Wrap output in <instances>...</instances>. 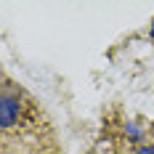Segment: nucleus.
Returning <instances> with one entry per match:
<instances>
[{
    "instance_id": "1",
    "label": "nucleus",
    "mask_w": 154,
    "mask_h": 154,
    "mask_svg": "<svg viewBox=\"0 0 154 154\" xmlns=\"http://www.w3.org/2000/svg\"><path fill=\"white\" fill-rule=\"evenodd\" d=\"M16 114H19V101L11 98V96H5L3 104H0V125L3 128H11L16 122Z\"/></svg>"
},
{
    "instance_id": "3",
    "label": "nucleus",
    "mask_w": 154,
    "mask_h": 154,
    "mask_svg": "<svg viewBox=\"0 0 154 154\" xmlns=\"http://www.w3.org/2000/svg\"><path fill=\"white\" fill-rule=\"evenodd\" d=\"M152 35H154V27H152Z\"/></svg>"
},
{
    "instance_id": "2",
    "label": "nucleus",
    "mask_w": 154,
    "mask_h": 154,
    "mask_svg": "<svg viewBox=\"0 0 154 154\" xmlns=\"http://www.w3.org/2000/svg\"><path fill=\"white\" fill-rule=\"evenodd\" d=\"M141 154H154V149H141Z\"/></svg>"
}]
</instances>
